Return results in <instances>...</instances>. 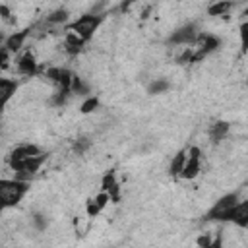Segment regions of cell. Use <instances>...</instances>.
Listing matches in <instances>:
<instances>
[{
  "mask_svg": "<svg viewBox=\"0 0 248 248\" xmlns=\"http://www.w3.org/2000/svg\"><path fill=\"white\" fill-rule=\"evenodd\" d=\"M29 184L16 180V178H0V205L2 207H12L21 202L25 196Z\"/></svg>",
  "mask_w": 248,
  "mask_h": 248,
  "instance_id": "6da1fadb",
  "label": "cell"
},
{
  "mask_svg": "<svg viewBox=\"0 0 248 248\" xmlns=\"http://www.w3.org/2000/svg\"><path fill=\"white\" fill-rule=\"evenodd\" d=\"M238 202H242V198L236 192L219 198L211 205V209L205 213V219L207 221H231V213H232V209L236 207Z\"/></svg>",
  "mask_w": 248,
  "mask_h": 248,
  "instance_id": "7a4b0ae2",
  "label": "cell"
},
{
  "mask_svg": "<svg viewBox=\"0 0 248 248\" xmlns=\"http://www.w3.org/2000/svg\"><path fill=\"white\" fill-rule=\"evenodd\" d=\"M103 23V17L101 16H93V14H83L79 16L74 23L68 25V31L76 33L81 41H89L93 37V33L99 29V25Z\"/></svg>",
  "mask_w": 248,
  "mask_h": 248,
  "instance_id": "3957f363",
  "label": "cell"
},
{
  "mask_svg": "<svg viewBox=\"0 0 248 248\" xmlns=\"http://www.w3.org/2000/svg\"><path fill=\"white\" fill-rule=\"evenodd\" d=\"M39 155H43V151H41L37 145H33V143L17 145V147L8 155V167L16 172L25 161H29V159H33V157H39Z\"/></svg>",
  "mask_w": 248,
  "mask_h": 248,
  "instance_id": "277c9868",
  "label": "cell"
},
{
  "mask_svg": "<svg viewBox=\"0 0 248 248\" xmlns=\"http://www.w3.org/2000/svg\"><path fill=\"white\" fill-rule=\"evenodd\" d=\"M200 169H202V151H200V147H190L186 151V165L180 172V178L192 180L200 174Z\"/></svg>",
  "mask_w": 248,
  "mask_h": 248,
  "instance_id": "5b68a950",
  "label": "cell"
},
{
  "mask_svg": "<svg viewBox=\"0 0 248 248\" xmlns=\"http://www.w3.org/2000/svg\"><path fill=\"white\" fill-rule=\"evenodd\" d=\"M198 35H200V33H198V29H196V25H194V23H186V25L178 27V29L170 35L169 43L174 45V46H188V45H194V41H196Z\"/></svg>",
  "mask_w": 248,
  "mask_h": 248,
  "instance_id": "8992f818",
  "label": "cell"
},
{
  "mask_svg": "<svg viewBox=\"0 0 248 248\" xmlns=\"http://www.w3.org/2000/svg\"><path fill=\"white\" fill-rule=\"evenodd\" d=\"M17 72L23 74V76H35L37 74V58L31 50L23 52L17 58Z\"/></svg>",
  "mask_w": 248,
  "mask_h": 248,
  "instance_id": "52a82bcc",
  "label": "cell"
},
{
  "mask_svg": "<svg viewBox=\"0 0 248 248\" xmlns=\"http://www.w3.org/2000/svg\"><path fill=\"white\" fill-rule=\"evenodd\" d=\"M231 221L234 225H238L240 229L248 227V200H242V202L236 203V207L231 213Z\"/></svg>",
  "mask_w": 248,
  "mask_h": 248,
  "instance_id": "ba28073f",
  "label": "cell"
},
{
  "mask_svg": "<svg viewBox=\"0 0 248 248\" xmlns=\"http://www.w3.org/2000/svg\"><path fill=\"white\" fill-rule=\"evenodd\" d=\"M17 91V83L14 79L8 78H0V110L6 107V103L16 95Z\"/></svg>",
  "mask_w": 248,
  "mask_h": 248,
  "instance_id": "9c48e42d",
  "label": "cell"
},
{
  "mask_svg": "<svg viewBox=\"0 0 248 248\" xmlns=\"http://www.w3.org/2000/svg\"><path fill=\"white\" fill-rule=\"evenodd\" d=\"M29 37V29H23V31H16L14 35H10V37H6V43H4V48L12 54V52H17L21 46H23V43H25V39Z\"/></svg>",
  "mask_w": 248,
  "mask_h": 248,
  "instance_id": "30bf717a",
  "label": "cell"
},
{
  "mask_svg": "<svg viewBox=\"0 0 248 248\" xmlns=\"http://www.w3.org/2000/svg\"><path fill=\"white\" fill-rule=\"evenodd\" d=\"M83 45H85V41H81L76 33H72V31H66V35H64V50L72 56V54H78L81 48H83Z\"/></svg>",
  "mask_w": 248,
  "mask_h": 248,
  "instance_id": "8fae6325",
  "label": "cell"
},
{
  "mask_svg": "<svg viewBox=\"0 0 248 248\" xmlns=\"http://www.w3.org/2000/svg\"><path fill=\"white\" fill-rule=\"evenodd\" d=\"M229 130H231L229 122H215V124H211V128H209V140H211L213 143H219V141L225 140V136L229 134Z\"/></svg>",
  "mask_w": 248,
  "mask_h": 248,
  "instance_id": "7c38bea8",
  "label": "cell"
},
{
  "mask_svg": "<svg viewBox=\"0 0 248 248\" xmlns=\"http://www.w3.org/2000/svg\"><path fill=\"white\" fill-rule=\"evenodd\" d=\"M184 165H186V151L182 149V151H178V153H176V155L170 159V165H169V172H170L172 176H180V172H182Z\"/></svg>",
  "mask_w": 248,
  "mask_h": 248,
  "instance_id": "4fadbf2b",
  "label": "cell"
},
{
  "mask_svg": "<svg viewBox=\"0 0 248 248\" xmlns=\"http://www.w3.org/2000/svg\"><path fill=\"white\" fill-rule=\"evenodd\" d=\"M68 17H70V12L66 8H58V10H54L46 16V23L48 25H62V23L68 21Z\"/></svg>",
  "mask_w": 248,
  "mask_h": 248,
  "instance_id": "5bb4252c",
  "label": "cell"
},
{
  "mask_svg": "<svg viewBox=\"0 0 248 248\" xmlns=\"http://www.w3.org/2000/svg\"><path fill=\"white\" fill-rule=\"evenodd\" d=\"M232 10V2H215L207 8L209 16H227V12Z\"/></svg>",
  "mask_w": 248,
  "mask_h": 248,
  "instance_id": "9a60e30c",
  "label": "cell"
},
{
  "mask_svg": "<svg viewBox=\"0 0 248 248\" xmlns=\"http://www.w3.org/2000/svg\"><path fill=\"white\" fill-rule=\"evenodd\" d=\"M169 87H170V83H169L167 79H155V81H151V83H149V87H147V93H151V95H157V93H165Z\"/></svg>",
  "mask_w": 248,
  "mask_h": 248,
  "instance_id": "2e32d148",
  "label": "cell"
},
{
  "mask_svg": "<svg viewBox=\"0 0 248 248\" xmlns=\"http://www.w3.org/2000/svg\"><path fill=\"white\" fill-rule=\"evenodd\" d=\"M97 107H99V99H97V97H87V99L81 103V112H83V114L93 112Z\"/></svg>",
  "mask_w": 248,
  "mask_h": 248,
  "instance_id": "e0dca14e",
  "label": "cell"
},
{
  "mask_svg": "<svg viewBox=\"0 0 248 248\" xmlns=\"http://www.w3.org/2000/svg\"><path fill=\"white\" fill-rule=\"evenodd\" d=\"M68 97H70V91H60V89H58V91L54 93V97H52L50 103H52L54 107H62V105H66Z\"/></svg>",
  "mask_w": 248,
  "mask_h": 248,
  "instance_id": "ac0fdd59",
  "label": "cell"
},
{
  "mask_svg": "<svg viewBox=\"0 0 248 248\" xmlns=\"http://www.w3.org/2000/svg\"><path fill=\"white\" fill-rule=\"evenodd\" d=\"M93 202H95V205H97L99 209H103V207H107V205H108V202H110V196H108L107 192H99V194L93 198Z\"/></svg>",
  "mask_w": 248,
  "mask_h": 248,
  "instance_id": "d6986e66",
  "label": "cell"
},
{
  "mask_svg": "<svg viewBox=\"0 0 248 248\" xmlns=\"http://www.w3.org/2000/svg\"><path fill=\"white\" fill-rule=\"evenodd\" d=\"M31 221H33V225H35L37 231H45L46 229V217L43 213H33Z\"/></svg>",
  "mask_w": 248,
  "mask_h": 248,
  "instance_id": "ffe728a7",
  "label": "cell"
},
{
  "mask_svg": "<svg viewBox=\"0 0 248 248\" xmlns=\"http://www.w3.org/2000/svg\"><path fill=\"white\" fill-rule=\"evenodd\" d=\"M89 145H91V143H89L87 138H79V140L74 141V151H76L78 155H81V153H85V149H87Z\"/></svg>",
  "mask_w": 248,
  "mask_h": 248,
  "instance_id": "44dd1931",
  "label": "cell"
},
{
  "mask_svg": "<svg viewBox=\"0 0 248 248\" xmlns=\"http://www.w3.org/2000/svg\"><path fill=\"white\" fill-rule=\"evenodd\" d=\"M99 211H101V209L95 205V202H93V200H89V202H87V205H85V213H87V217H95Z\"/></svg>",
  "mask_w": 248,
  "mask_h": 248,
  "instance_id": "7402d4cb",
  "label": "cell"
},
{
  "mask_svg": "<svg viewBox=\"0 0 248 248\" xmlns=\"http://www.w3.org/2000/svg\"><path fill=\"white\" fill-rule=\"evenodd\" d=\"M0 17L4 19V21H8V23H12L14 21V17H12V12H10V8L8 6H0Z\"/></svg>",
  "mask_w": 248,
  "mask_h": 248,
  "instance_id": "603a6c76",
  "label": "cell"
},
{
  "mask_svg": "<svg viewBox=\"0 0 248 248\" xmlns=\"http://www.w3.org/2000/svg\"><path fill=\"white\" fill-rule=\"evenodd\" d=\"M8 62H10V52L2 46V48H0V68H2V70L8 68Z\"/></svg>",
  "mask_w": 248,
  "mask_h": 248,
  "instance_id": "cb8c5ba5",
  "label": "cell"
},
{
  "mask_svg": "<svg viewBox=\"0 0 248 248\" xmlns=\"http://www.w3.org/2000/svg\"><path fill=\"white\" fill-rule=\"evenodd\" d=\"M211 240H213V238H211V236H209L207 232H203V234H200V236H198L196 244H198V248H202V246H207V244H209Z\"/></svg>",
  "mask_w": 248,
  "mask_h": 248,
  "instance_id": "d4e9b609",
  "label": "cell"
},
{
  "mask_svg": "<svg viewBox=\"0 0 248 248\" xmlns=\"http://www.w3.org/2000/svg\"><path fill=\"white\" fill-rule=\"evenodd\" d=\"M202 248H223V246H221V238L217 236V238H213V240H211L207 246H202Z\"/></svg>",
  "mask_w": 248,
  "mask_h": 248,
  "instance_id": "484cf974",
  "label": "cell"
},
{
  "mask_svg": "<svg viewBox=\"0 0 248 248\" xmlns=\"http://www.w3.org/2000/svg\"><path fill=\"white\" fill-rule=\"evenodd\" d=\"M4 43H6V37H4V33H2V31H0V48H2V46H4Z\"/></svg>",
  "mask_w": 248,
  "mask_h": 248,
  "instance_id": "4316f807",
  "label": "cell"
},
{
  "mask_svg": "<svg viewBox=\"0 0 248 248\" xmlns=\"http://www.w3.org/2000/svg\"><path fill=\"white\" fill-rule=\"evenodd\" d=\"M2 209H4V207H2V205H0V213H2Z\"/></svg>",
  "mask_w": 248,
  "mask_h": 248,
  "instance_id": "83f0119b",
  "label": "cell"
}]
</instances>
